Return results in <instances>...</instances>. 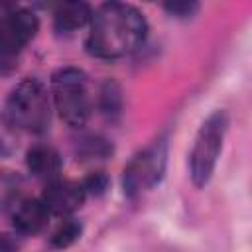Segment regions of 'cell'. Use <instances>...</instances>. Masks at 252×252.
<instances>
[{
	"mask_svg": "<svg viewBox=\"0 0 252 252\" xmlns=\"http://www.w3.org/2000/svg\"><path fill=\"white\" fill-rule=\"evenodd\" d=\"M87 47L94 57L118 59L130 55L148 37V22L132 4L110 0L98 6L91 18Z\"/></svg>",
	"mask_w": 252,
	"mask_h": 252,
	"instance_id": "6da1fadb",
	"label": "cell"
},
{
	"mask_svg": "<svg viewBox=\"0 0 252 252\" xmlns=\"http://www.w3.org/2000/svg\"><path fill=\"white\" fill-rule=\"evenodd\" d=\"M6 116L18 130L43 134L51 122V93L39 79L20 81L6 98Z\"/></svg>",
	"mask_w": 252,
	"mask_h": 252,
	"instance_id": "7a4b0ae2",
	"label": "cell"
},
{
	"mask_svg": "<svg viewBox=\"0 0 252 252\" xmlns=\"http://www.w3.org/2000/svg\"><path fill=\"white\" fill-rule=\"evenodd\" d=\"M51 100L61 120L71 128H81L91 118L89 77L79 67H61L51 75Z\"/></svg>",
	"mask_w": 252,
	"mask_h": 252,
	"instance_id": "3957f363",
	"label": "cell"
},
{
	"mask_svg": "<svg viewBox=\"0 0 252 252\" xmlns=\"http://www.w3.org/2000/svg\"><path fill=\"white\" fill-rule=\"evenodd\" d=\"M228 130V114L222 108L213 110L197 130L191 154H189V175L195 187H205L217 167L222 152L224 136Z\"/></svg>",
	"mask_w": 252,
	"mask_h": 252,
	"instance_id": "277c9868",
	"label": "cell"
},
{
	"mask_svg": "<svg viewBox=\"0 0 252 252\" xmlns=\"http://www.w3.org/2000/svg\"><path fill=\"white\" fill-rule=\"evenodd\" d=\"M167 165V138L159 136L138 154L124 167L122 189L128 199H138L140 195L152 191L165 175Z\"/></svg>",
	"mask_w": 252,
	"mask_h": 252,
	"instance_id": "5b68a950",
	"label": "cell"
},
{
	"mask_svg": "<svg viewBox=\"0 0 252 252\" xmlns=\"http://www.w3.org/2000/svg\"><path fill=\"white\" fill-rule=\"evenodd\" d=\"M39 20L32 10L18 8L0 18V49L8 55L22 51L37 33Z\"/></svg>",
	"mask_w": 252,
	"mask_h": 252,
	"instance_id": "8992f818",
	"label": "cell"
},
{
	"mask_svg": "<svg viewBox=\"0 0 252 252\" xmlns=\"http://www.w3.org/2000/svg\"><path fill=\"white\" fill-rule=\"evenodd\" d=\"M87 199V193L79 181L69 179H51L45 183V189L41 193V201L45 203L47 211L57 217H69L77 209L83 207Z\"/></svg>",
	"mask_w": 252,
	"mask_h": 252,
	"instance_id": "52a82bcc",
	"label": "cell"
},
{
	"mask_svg": "<svg viewBox=\"0 0 252 252\" xmlns=\"http://www.w3.org/2000/svg\"><path fill=\"white\" fill-rule=\"evenodd\" d=\"M61 165L63 161L59 152L47 144H33L26 152V167L39 181L47 183L51 179H57L61 173Z\"/></svg>",
	"mask_w": 252,
	"mask_h": 252,
	"instance_id": "ba28073f",
	"label": "cell"
},
{
	"mask_svg": "<svg viewBox=\"0 0 252 252\" xmlns=\"http://www.w3.org/2000/svg\"><path fill=\"white\" fill-rule=\"evenodd\" d=\"M49 211L45 203L39 199H22L14 207L12 213V224L20 234H37L45 228Z\"/></svg>",
	"mask_w": 252,
	"mask_h": 252,
	"instance_id": "9c48e42d",
	"label": "cell"
},
{
	"mask_svg": "<svg viewBox=\"0 0 252 252\" xmlns=\"http://www.w3.org/2000/svg\"><path fill=\"white\" fill-rule=\"evenodd\" d=\"M93 18L89 0H61L53 8V26L57 32L71 33L87 26Z\"/></svg>",
	"mask_w": 252,
	"mask_h": 252,
	"instance_id": "30bf717a",
	"label": "cell"
},
{
	"mask_svg": "<svg viewBox=\"0 0 252 252\" xmlns=\"http://www.w3.org/2000/svg\"><path fill=\"white\" fill-rule=\"evenodd\" d=\"M98 108L104 116H118L122 110V89L116 81L106 79L98 89Z\"/></svg>",
	"mask_w": 252,
	"mask_h": 252,
	"instance_id": "8fae6325",
	"label": "cell"
},
{
	"mask_svg": "<svg viewBox=\"0 0 252 252\" xmlns=\"http://www.w3.org/2000/svg\"><path fill=\"white\" fill-rule=\"evenodd\" d=\"M83 234V224L77 220V219H71V217H65L57 228L51 232V246L55 248H67L71 246L73 242H77Z\"/></svg>",
	"mask_w": 252,
	"mask_h": 252,
	"instance_id": "7c38bea8",
	"label": "cell"
},
{
	"mask_svg": "<svg viewBox=\"0 0 252 252\" xmlns=\"http://www.w3.org/2000/svg\"><path fill=\"white\" fill-rule=\"evenodd\" d=\"M18 148V128L6 114H0V158L10 156Z\"/></svg>",
	"mask_w": 252,
	"mask_h": 252,
	"instance_id": "4fadbf2b",
	"label": "cell"
},
{
	"mask_svg": "<svg viewBox=\"0 0 252 252\" xmlns=\"http://www.w3.org/2000/svg\"><path fill=\"white\" fill-rule=\"evenodd\" d=\"M163 10L177 20H187L197 14L199 0H163Z\"/></svg>",
	"mask_w": 252,
	"mask_h": 252,
	"instance_id": "5bb4252c",
	"label": "cell"
},
{
	"mask_svg": "<svg viewBox=\"0 0 252 252\" xmlns=\"http://www.w3.org/2000/svg\"><path fill=\"white\" fill-rule=\"evenodd\" d=\"M85 158H91V159H102V158H106L110 152H112V146L106 142V140H102V138H98V136H93V138H85L83 142H81V150H79Z\"/></svg>",
	"mask_w": 252,
	"mask_h": 252,
	"instance_id": "9a60e30c",
	"label": "cell"
},
{
	"mask_svg": "<svg viewBox=\"0 0 252 252\" xmlns=\"http://www.w3.org/2000/svg\"><path fill=\"white\" fill-rule=\"evenodd\" d=\"M108 183H110V179H108V175H106L104 171H93V173H89V175L81 181L85 193L91 195V197H100V195H104L106 189H108Z\"/></svg>",
	"mask_w": 252,
	"mask_h": 252,
	"instance_id": "2e32d148",
	"label": "cell"
},
{
	"mask_svg": "<svg viewBox=\"0 0 252 252\" xmlns=\"http://www.w3.org/2000/svg\"><path fill=\"white\" fill-rule=\"evenodd\" d=\"M33 6H37V8H55L61 0H30Z\"/></svg>",
	"mask_w": 252,
	"mask_h": 252,
	"instance_id": "e0dca14e",
	"label": "cell"
}]
</instances>
